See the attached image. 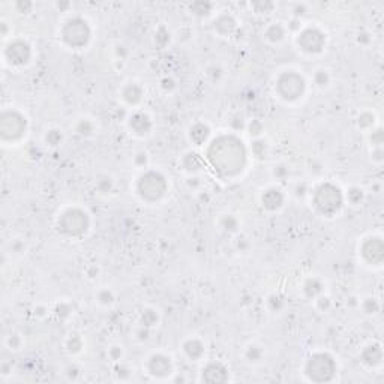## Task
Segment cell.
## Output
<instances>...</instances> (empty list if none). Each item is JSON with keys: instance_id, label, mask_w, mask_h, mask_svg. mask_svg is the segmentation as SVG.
<instances>
[{"instance_id": "2", "label": "cell", "mask_w": 384, "mask_h": 384, "mask_svg": "<svg viewBox=\"0 0 384 384\" xmlns=\"http://www.w3.org/2000/svg\"><path fill=\"white\" fill-rule=\"evenodd\" d=\"M62 39L72 48H80L90 39V27L83 18H71L62 30Z\"/></svg>"}, {"instance_id": "12", "label": "cell", "mask_w": 384, "mask_h": 384, "mask_svg": "<svg viewBox=\"0 0 384 384\" xmlns=\"http://www.w3.org/2000/svg\"><path fill=\"white\" fill-rule=\"evenodd\" d=\"M149 371L153 375H167L171 372V365H170V359L165 356H161V354H156L153 356L149 362Z\"/></svg>"}, {"instance_id": "8", "label": "cell", "mask_w": 384, "mask_h": 384, "mask_svg": "<svg viewBox=\"0 0 384 384\" xmlns=\"http://www.w3.org/2000/svg\"><path fill=\"white\" fill-rule=\"evenodd\" d=\"M6 59L12 65H24L30 59V47L23 41H15L8 45Z\"/></svg>"}, {"instance_id": "31", "label": "cell", "mask_w": 384, "mask_h": 384, "mask_svg": "<svg viewBox=\"0 0 384 384\" xmlns=\"http://www.w3.org/2000/svg\"><path fill=\"white\" fill-rule=\"evenodd\" d=\"M329 305H330V302H329L327 297H321V299L318 300V306H320L321 309H324V311L329 308Z\"/></svg>"}, {"instance_id": "26", "label": "cell", "mask_w": 384, "mask_h": 384, "mask_svg": "<svg viewBox=\"0 0 384 384\" xmlns=\"http://www.w3.org/2000/svg\"><path fill=\"white\" fill-rule=\"evenodd\" d=\"M222 225L225 230H230V231H236V228H237V219L233 218V216H225L222 219Z\"/></svg>"}, {"instance_id": "18", "label": "cell", "mask_w": 384, "mask_h": 384, "mask_svg": "<svg viewBox=\"0 0 384 384\" xmlns=\"http://www.w3.org/2000/svg\"><path fill=\"white\" fill-rule=\"evenodd\" d=\"M209 137V128L204 126V125H195L191 129V138L200 146L206 141V138Z\"/></svg>"}, {"instance_id": "3", "label": "cell", "mask_w": 384, "mask_h": 384, "mask_svg": "<svg viewBox=\"0 0 384 384\" xmlns=\"http://www.w3.org/2000/svg\"><path fill=\"white\" fill-rule=\"evenodd\" d=\"M167 185H165V179L159 174V173H146L140 177L138 180V186L137 191L138 194L146 198V200H150L155 201L158 198H161L165 194Z\"/></svg>"}, {"instance_id": "15", "label": "cell", "mask_w": 384, "mask_h": 384, "mask_svg": "<svg viewBox=\"0 0 384 384\" xmlns=\"http://www.w3.org/2000/svg\"><path fill=\"white\" fill-rule=\"evenodd\" d=\"M141 98H143V90H141L140 86H137V84H129V86L125 87V90H123V99H125L128 104L135 105V104H138V102L141 101Z\"/></svg>"}, {"instance_id": "5", "label": "cell", "mask_w": 384, "mask_h": 384, "mask_svg": "<svg viewBox=\"0 0 384 384\" xmlns=\"http://www.w3.org/2000/svg\"><path fill=\"white\" fill-rule=\"evenodd\" d=\"M60 228L69 236L83 234L87 230V215L78 209H71L63 215Z\"/></svg>"}, {"instance_id": "29", "label": "cell", "mask_w": 384, "mask_h": 384, "mask_svg": "<svg viewBox=\"0 0 384 384\" xmlns=\"http://www.w3.org/2000/svg\"><path fill=\"white\" fill-rule=\"evenodd\" d=\"M251 135H258V134H261V131H263V126H261V123L260 122H252L251 123Z\"/></svg>"}, {"instance_id": "21", "label": "cell", "mask_w": 384, "mask_h": 384, "mask_svg": "<svg viewBox=\"0 0 384 384\" xmlns=\"http://www.w3.org/2000/svg\"><path fill=\"white\" fill-rule=\"evenodd\" d=\"M156 321H158V315H156L155 311H152V309L144 311V314H143V317H141V323H143L144 327L153 326V324H156Z\"/></svg>"}, {"instance_id": "17", "label": "cell", "mask_w": 384, "mask_h": 384, "mask_svg": "<svg viewBox=\"0 0 384 384\" xmlns=\"http://www.w3.org/2000/svg\"><path fill=\"white\" fill-rule=\"evenodd\" d=\"M284 36H285V29L279 23L272 24L267 30H266V38L272 42H279V41L284 39Z\"/></svg>"}, {"instance_id": "7", "label": "cell", "mask_w": 384, "mask_h": 384, "mask_svg": "<svg viewBox=\"0 0 384 384\" xmlns=\"http://www.w3.org/2000/svg\"><path fill=\"white\" fill-rule=\"evenodd\" d=\"M333 374L335 372V363H333V359L330 356H327V354H315V356H312L308 362V366H306V374L311 377V380L318 375V374H324V380H327L326 374Z\"/></svg>"}, {"instance_id": "25", "label": "cell", "mask_w": 384, "mask_h": 384, "mask_svg": "<svg viewBox=\"0 0 384 384\" xmlns=\"http://www.w3.org/2000/svg\"><path fill=\"white\" fill-rule=\"evenodd\" d=\"M98 300H99L101 303H104V305H110V303H113L114 296H113L111 291L102 290V291H99V294H98Z\"/></svg>"}, {"instance_id": "9", "label": "cell", "mask_w": 384, "mask_h": 384, "mask_svg": "<svg viewBox=\"0 0 384 384\" xmlns=\"http://www.w3.org/2000/svg\"><path fill=\"white\" fill-rule=\"evenodd\" d=\"M9 113H11V117H12V123H9V120H6L3 117L2 125H5V126L9 125V128H2V131H3L2 134H3V138L15 140V138L23 135V131L26 129V119L15 111H9Z\"/></svg>"}, {"instance_id": "28", "label": "cell", "mask_w": 384, "mask_h": 384, "mask_svg": "<svg viewBox=\"0 0 384 384\" xmlns=\"http://www.w3.org/2000/svg\"><path fill=\"white\" fill-rule=\"evenodd\" d=\"M327 81H329V75H327L326 71H318V72L315 74V83H317L318 86H326Z\"/></svg>"}, {"instance_id": "13", "label": "cell", "mask_w": 384, "mask_h": 384, "mask_svg": "<svg viewBox=\"0 0 384 384\" xmlns=\"http://www.w3.org/2000/svg\"><path fill=\"white\" fill-rule=\"evenodd\" d=\"M282 203H284V195L281 194L279 189H269L263 195V204L269 210H275V209L281 207Z\"/></svg>"}, {"instance_id": "30", "label": "cell", "mask_w": 384, "mask_h": 384, "mask_svg": "<svg viewBox=\"0 0 384 384\" xmlns=\"http://www.w3.org/2000/svg\"><path fill=\"white\" fill-rule=\"evenodd\" d=\"M15 6H17V9H20V12H27V9H30V8H32V3H29V2H26V3L18 2Z\"/></svg>"}, {"instance_id": "27", "label": "cell", "mask_w": 384, "mask_h": 384, "mask_svg": "<svg viewBox=\"0 0 384 384\" xmlns=\"http://www.w3.org/2000/svg\"><path fill=\"white\" fill-rule=\"evenodd\" d=\"M362 197H363V194H362V189H359V188H353L350 192H348V198H350V201L351 203H359L360 200H362Z\"/></svg>"}, {"instance_id": "19", "label": "cell", "mask_w": 384, "mask_h": 384, "mask_svg": "<svg viewBox=\"0 0 384 384\" xmlns=\"http://www.w3.org/2000/svg\"><path fill=\"white\" fill-rule=\"evenodd\" d=\"M321 288H323V285H321L320 279H317V278L309 279V281L305 284V293L308 294L309 297H314V296H317V294H320V293H321Z\"/></svg>"}, {"instance_id": "24", "label": "cell", "mask_w": 384, "mask_h": 384, "mask_svg": "<svg viewBox=\"0 0 384 384\" xmlns=\"http://www.w3.org/2000/svg\"><path fill=\"white\" fill-rule=\"evenodd\" d=\"M60 141H62V134H60V131H50V132L47 134V143H48V144L57 146V144H60Z\"/></svg>"}, {"instance_id": "20", "label": "cell", "mask_w": 384, "mask_h": 384, "mask_svg": "<svg viewBox=\"0 0 384 384\" xmlns=\"http://www.w3.org/2000/svg\"><path fill=\"white\" fill-rule=\"evenodd\" d=\"M191 11H192L195 15L206 17V15H209V14H210V11H212V5H210V3H204V2H197V3L191 5Z\"/></svg>"}, {"instance_id": "23", "label": "cell", "mask_w": 384, "mask_h": 384, "mask_svg": "<svg viewBox=\"0 0 384 384\" xmlns=\"http://www.w3.org/2000/svg\"><path fill=\"white\" fill-rule=\"evenodd\" d=\"M77 131L80 132V135H90L92 132H93V125L89 122V120H81L80 123H78V128H77Z\"/></svg>"}, {"instance_id": "22", "label": "cell", "mask_w": 384, "mask_h": 384, "mask_svg": "<svg viewBox=\"0 0 384 384\" xmlns=\"http://www.w3.org/2000/svg\"><path fill=\"white\" fill-rule=\"evenodd\" d=\"M261 354H263V351L260 350V347L251 345V347L248 348V351H246V357H248L251 362H258V360L261 359Z\"/></svg>"}, {"instance_id": "1", "label": "cell", "mask_w": 384, "mask_h": 384, "mask_svg": "<svg viewBox=\"0 0 384 384\" xmlns=\"http://www.w3.org/2000/svg\"><path fill=\"white\" fill-rule=\"evenodd\" d=\"M315 206L323 215H333L342 206V195L339 189L330 183H324L315 191Z\"/></svg>"}, {"instance_id": "6", "label": "cell", "mask_w": 384, "mask_h": 384, "mask_svg": "<svg viewBox=\"0 0 384 384\" xmlns=\"http://www.w3.org/2000/svg\"><path fill=\"white\" fill-rule=\"evenodd\" d=\"M297 42L306 53H320L326 44V36L318 29H305L299 35Z\"/></svg>"}, {"instance_id": "16", "label": "cell", "mask_w": 384, "mask_h": 384, "mask_svg": "<svg viewBox=\"0 0 384 384\" xmlns=\"http://www.w3.org/2000/svg\"><path fill=\"white\" fill-rule=\"evenodd\" d=\"M183 350H185V353L188 354L191 359H200V357L203 356V353H204L203 344H201L200 341H197V339L188 341V342L183 345Z\"/></svg>"}, {"instance_id": "11", "label": "cell", "mask_w": 384, "mask_h": 384, "mask_svg": "<svg viewBox=\"0 0 384 384\" xmlns=\"http://www.w3.org/2000/svg\"><path fill=\"white\" fill-rule=\"evenodd\" d=\"M129 126H131V129H132L135 134H138V135H146L147 132L150 131V128H152V122H150V119H149V117H147L146 114H143V113H135V114L131 117Z\"/></svg>"}, {"instance_id": "4", "label": "cell", "mask_w": 384, "mask_h": 384, "mask_svg": "<svg viewBox=\"0 0 384 384\" xmlns=\"http://www.w3.org/2000/svg\"><path fill=\"white\" fill-rule=\"evenodd\" d=\"M278 92L285 101H296L305 92V80L294 72H287L278 80Z\"/></svg>"}, {"instance_id": "10", "label": "cell", "mask_w": 384, "mask_h": 384, "mask_svg": "<svg viewBox=\"0 0 384 384\" xmlns=\"http://www.w3.org/2000/svg\"><path fill=\"white\" fill-rule=\"evenodd\" d=\"M362 254L372 264L381 263V260H383V243H381V240L380 239H369L363 245Z\"/></svg>"}, {"instance_id": "14", "label": "cell", "mask_w": 384, "mask_h": 384, "mask_svg": "<svg viewBox=\"0 0 384 384\" xmlns=\"http://www.w3.org/2000/svg\"><path fill=\"white\" fill-rule=\"evenodd\" d=\"M215 29L218 30V33L227 36V35H231L233 30L236 29V21L231 15H221L216 21H215Z\"/></svg>"}]
</instances>
